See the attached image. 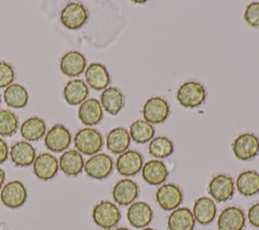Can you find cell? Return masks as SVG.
Segmentation results:
<instances>
[{
    "label": "cell",
    "mask_w": 259,
    "mask_h": 230,
    "mask_svg": "<svg viewBox=\"0 0 259 230\" xmlns=\"http://www.w3.org/2000/svg\"><path fill=\"white\" fill-rule=\"evenodd\" d=\"M99 102L102 109L111 116H115L124 105V96L118 88L110 86L101 92Z\"/></svg>",
    "instance_id": "cb8c5ba5"
},
{
    "label": "cell",
    "mask_w": 259,
    "mask_h": 230,
    "mask_svg": "<svg viewBox=\"0 0 259 230\" xmlns=\"http://www.w3.org/2000/svg\"><path fill=\"white\" fill-rule=\"evenodd\" d=\"M59 167L69 176H76L84 168V159L80 152L74 149L65 151L59 159Z\"/></svg>",
    "instance_id": "484cf974"
},
{
    "label": "cell",
    "mask_w": 259,
    "mask_h": 230,
    "mask_svg": "<svg viewBox=\"0 0 259 230\" xmlns=\"http://www.w3.org/2000/svg\"><path fill=\"white\" fill-rule=\"evenodd\" d=\"M113 161L110 156L105 153H97L92 155L85 163L84 170L86 174L94 179H104L112 171Z\"/></svg>",
    "instance_id": "ba28073f"
},
{
    "label": "cell",
    "mask_w": 259,
    "mask_h": 230,
    "mask_svg": "<svg viewBox=\"0 0 259 230\" xmlns=\"http://www.w3.org/2000/svg\"><path fill=\"white\" fill-rule=\"evenodd\" d=\"M235 191L233 178L228 174L214 175L207 184V193L214 202L222 203L232 199Z\"/></svg>",
    "instance_id": "8992f818"
},
{
    "label": "cell",
    "mask_w": 259,
    "mask_h": 230,
    "mask_svg": "<svg viewBox=\"0 0 259 230\" xmlns=\"http://www.w3.org/2000/svg\"><path fill=\"white\" fill-rule=\"evenodd\" d=\"M195 220L192 212L186 207H179L168 216L167 227L169 230H193Z\"/></svg>",
    "instance_id": "7402d4cb"
},
{
    "label": "cell",
    "mask_w": 259,
    "mask_h": 230,
    "mask_svg": "<svg viewBox=\"0 0 259 230\" xmlns=\"http://www.w3.org/2000/svg\"><path fill=\"white\" fill-rule=\"evenodd\" d=\"M60 19L65 27L75 30L85 24L88 19V12L83 4L71 2L62 9Z\"/></svg>",
    "instance_id": "52a82bcc"
},
{
    "label": "cell",
    "mask_w": 259,
    "mask_h": 230,
    "mask_svg": "<svg viewBox=\"0 0 259 230\" xmlns=\"http://www.w3.org/2000/svg\"><path fill=\"white\" fill-rule=\"evenodd\" d=\"M143 118L149 124H161L165 122L170 113V106L166 99L160 96H154L144 103Z\"/></svg>",
    "instance_id": "5b68a950"
},
{
    "label": "cell",
    "mask_w": 259,
    "mask_h": 230,
    "mask_svg": "<svg viewBox=\"0 0 259 230\" xmlns=\"http://www.w3.org/2000/svg\"><path fill=\"white\" fill-rule=\"evenodd\" d=\"M89 93L88 86L81 79H72L67 82L63 89V96L68 104H81Z\"/></svg>",
    "instance_id": "4316f807"
},
{
    "label": "cell",
    "mask_w": 259,
    "mask_h": 230,
    "mask_svg": "<svg viewBox=\"0 0 259 230\" xmlns=\"http://www.w3.org/2000/svg\"><path fill=\"white\" fill-rule=\"evenodd\" d=\"M143 156L136 150H126L115 161L116 171L122 176H134L142 170Z\"/></svg>",
    "instance_id": "7c38bea8"
},
{
    "label": "cell",
    "mask_w": 259,
    "mask_h": 230,
    "mask_svg": "<svg viewBox=\"0 0 259 230\" xmlns=\"http://www.w3.org/2000/svg\"><path fill=\"white\" fill-rule=\"evenodd\" d=\"M103 117V109L100 102L95 98L84 100L78 108V118L85 126L97 125Z\"/></svg>",
    "instance_id": "d6986e66"
},
{
    "label": "cell",
    "mask_w": 259,
    "mask_h": 230,
    "mask_svg": "<svg viewBox=\"0 0 259 230\" xmlns=\"http://www.w3.org/2000/svg\"><path fill=\"white\" fill-rule=\"evenodd\" d=\"M74 145L78 152L92 156L101 150L103 139L96 129L83 128L75 134Z\"/></svg>",
    "instance_id": "3957f363"
},
{
    "label": "cell",
    "mask_w": 259,
    "mask_h": 230,
    "mask_svg": "<svg viewBox=\"0 0 259 230\" xmlns=\"http://www.w3.org/2000/svg\"><path fill=\"white\" fill-rule=\"evenodd\" d=\"M8 146L4 140L0 138V164L3 163L8 157Z\"/></svg>",
    "instance_id": "8d00e7d4"
},
{
    "label": "cell",
    "mask_w": 259,
    "mask_h": 230,
    "mask_svg": "<svg viewBox=\"0 0 259 230\" xmlns=\"http://www.w3.org/2000/svg\"><path fill=\"white\" fill-rule=\"evenodd\" d=\"M71 140V133L66 127L63 125H55L46 134L45 145L50 151L59 153L69 147Z\"/></svg>",
    "instance_id": "5bb4252c"
},
{
    "label": "cell",
    "mask_w": 259,
    "mask_h": 230,
    "mask_svg": "<svg viewBox=\"0 0 259 230\" xmlns=\"http://www.w3.org/2000/svg\"><path fill=\"white\" fill-rule=\"evenodd\" d=\"M6 104L13 108H22L26 105L28 94L26 89L20 84H10L3 93Z\"/></svg>",
    "instance_id": "4dcf8cb0"
},
{
    "label": "cell",
    "mask_w": 259,
    "mask_h": 230,
    "mask_svg": "<svg viewBox=\"0 0 259 230\" xmlns=\"http://www.w3.org/2000/svg\"><path fill=\"white\" fill-rule=\"evenodd\" d=\"M206 97L203 85L196 81H187L179 86L176 91L178 103L185 108H194L201 105Z\"/></svg>",
    "instance_id": "7a4b0ae2"
},
{
    "label": "cell",
    "mask_w": 259,
    "mask_h": 230,
    "mask_svg": "<svg viewBox=\"0 0 259 230\" xmlns=\"http://www.w3.org/2000/svg\"><path fill=\"white\" fill-rule=\"evenodd\" d=\"M114 230H130V229L125 228V227H118V228H115Z\"/></svg>",
    "instance_id": "f35d334b"
},
{
    "label": "cell",
    "mask_w": 259,
    "mask_h": 230,
    "mask_svg": "<svg viewBox=\"0 0 259 230\" xmlns=\"http://www.w3.org/2000/svg\"><path fill=\"white\" fill-rule=\"evenodd\" d=\"M85 80L91 88L95 90H104L110 82V77L104 65L100 63H91L85 70Z\"/></svg>",
    "instance_id": "603a6c76"
},
{
    "label": "cell",
    "mask_w": 259,
    "mask_h": 230,
    "mask_svg": "<svg viewBox=\"0 0 259 230\" xmlns=\"http://www.w3.org/2000/svg\"><path fill=\"white\" fill-rule=\"evenodd\" d=\"M14 79V71L12 67L4 62L0 61V88L9 86Z\"/></svg>",
    "instance_id": "e575fe53"
},
{
    "label": "cell",
    "mask_w": 259,
    "mask_h": 230,
    "mask_svg": "<svg viewBox=\"0 0 259 230\" xmlns=\"http://www.w3.org/2000/svg\"><path fill=\"white\" fill-rule=\"evenodd\" d=\"M4 180H5V172L2 168H0V188L2 187V185L4 183Z\"/></svg>",
    "instance_id": "74e56055"
},
{
    "label": "cell",
    "mask_w": 259,
    "mask_h": 230,
    "mask_svg": "<svg viewBox=\"0 0 259 230\" xmlns=\"http://www.w3.org/2000/svg\"><path fill=\"white\" fill-rule=\"evenodd\" d=\"M243 17L251 27H259V2H251L247 5Z\"/></svg>",
    "instance_id": "836d02e7"
},
{
    "label": "cell",
    "mask_w": 259,
    "mask_h": 230,
    "mask_svg": "<svg viewBox=\"0 0 259 230\" xmlns=\"http://www.w3.org/2000/svg\"><path fill=\"white\" fill-rule=\"evenodd\" d=\"M232 151L239 160H250L259 152V138L253 133H243L232 143Z\"/></svg>",
    "instance_id": "277c9868"
},
{
    "label": "cell",
    "mask_w": 259,
    "mask_h": 230,
    "mask_svg": "<svg viewBox=\"0 0 259 230\" xmlns=\"http://www.w3.org/2000/svg\"><path fill=\"white\" fill-rule=\"evenodd\" d=\"M131 140L137 144H145L150 142L155 135L154 127L145 120H137L130 126L128 131Z\"/></svg>",
    "instance_id": "f546056e"
},
{
    "label": "cell",
    "mask_w": 259,
    "mask_h": 230,
    "mask_svg": "<svg viewBox=\"0 0 259 230\" xmlns=\"http://www.w3.org/2000/svg\"><path fill=\"white\" fill-rule=\"evenodd\" d=\"M169 171L166 164L160 159H152L142 167L143 179L151 185L162 184L168 177Z\"/></svg>",
    "instance_id": "e0dca14e"
},
{
    "label": "cell",
    "mask_w": 259,
    "mask_h": 230,
    "mask_svg": "<svg viewBox=\"0 0 259 230\" xmlns=\"http://www.w3.org/2000/svg\"><path fill=\"white\" fill-rule=\"evenodd\" d=\"M149 153L151 156L157 158V159H162L170 156L173 151H174V146L171 140L164 136H158L154 137L148 147Z\"/></svg>",
    "instance_id": "1f68e13d"
},
{
    "label": "cell",
    "mask_w": 259,
    "mask_h": 230,
    "mask_svg": "<svg viewBox=\"0 0 259 230\" xmlns=\"http://www.w3.org/2000/svg\"><path fill=\"white\" fill-rule=\"evenodd\" d=\"M0 103H1V96H0Z\"/></svg>",
    "instance_id": "60d3db41"
},
{
    "label": "cell",
    "mask_w": 259,
    "mask_h": 230,
    "mask_svg": "<svg viewBox=\"0 0 259 230\" xmlns=\"http://www.w3.org/2000/svg\"><path fill=\"white\" fill-rule=\"evenodd\" d=\"M246 223V216L239 207L230 206L225 208L217 220L218 230H243Z\"/></svg>",
    "instance_id": "8fae6325"
},
{
    "label": "cell",
    "mask_w": 259,
    "mask_h": 230,
    "mask_svg": "<svg viewBox=\"0 0 259 230\" xmlns=\"http://www.w3.org/2000/svg\"><path fill=\"white\" fill-rule=\"evenodd\" d=\"M20 133L27 141H37L46 133V123L38 117H30L22 123Z\"/></svg>",
    "instance_id": "f1b7e54d"
},
{
    "label": "cell",
    "mask_w": 259,
    "mask_h": 230,
    "mask_svg": "<svg viewBox=\"0 0 259 230\" xmlns=\"http://www.w3.org/2000/svg\"><path fill=\"white\" fill-rule=\"evenodd\" d=\"M34 175L41 180L52 179L58 172L59 161L50 153H40L32 163Z\"/></svg>",
    "instance_id": "2e32d148"
},
{
    "label": "cell",
    "mask_w": 259,
    "mask_h": 230,
    "mask_svg": "<svg viewBox=\"0 0 259 230\" xmlns=\"http://www.w3.org/2000/svg\"><path fill=\"white\" fill-rule=\"evenodd\" d=\"M156 202L165 211H173L181 205L183 194L180 187L174 183H164L156 190Z\"/></svg>",
    "instance_id": "9c48e42d"
},
{
    "label": "cell",
    "mask_w": 259,
    "mask_h": 230,
    "mask_svg": "<svg viewBox=\"0 0 259 230\" xmlns=\"http://www.w3.org/2000/svg\"><path fill=\"white\" fill-rule=\"evenodd\" d=\"M27 198V191L24 184L19 180L7 182L1 189L0 199L3 205L10 209L21 207Z\"/></svg>",
    "instance_id": "30bf717a"
},
{
    "label": "cell",
    "mask_w": 259,
    "mask_h": 230,
    "mask_svg": "<svg viewBox=\"0 0 259 230\" xmlns=\"http://www.w3.org/2000/svg\"><path fill=\"white\" fill-rule=\"evenodd\" d=\"M9 156L16 166L25 167L33 163L35 159V150L30 143L26 141H18L11 146Z\"/></svg>",
    "instance_id": "44dd1931"
},
{
    "label": "cell",
    "mask_w": 259,
    "mask_h": 230,
    "mask_svg": "<svg viewBox=\"0 0 259 230\" xmlns=\"http://www.w3.org/2000/svg\"><path fill=\"white\" fill-rule=\"evenodd\" d=\"M112 199L120 206H130L139 196V185L131 178H122L112 187Z\"/></svg>",
    "instance_id": "4fadbf2b"
},
{
    "label": "cell",
    "mask_w": 259,
    "mask_h": 230,
    "mask_svg": "<svg viewBox=\"0 0 259 230\" xmlns=\"http://www.w3.org/2000/svg\"><path fill=\"white\" fill-rule=\"evenodd\" d=\"M141 230H156V229L150 228V227H145V228H143V229H141Z\"/></svg>",
    "instance_id": "ab89813d"
},
{
    "label": "cell",
    "mask_w": 259,
    "mask_h": 230,
    "mask_svg": "<svg viewBox=\"0 0 259 230\" xmlns=\"http://www.w3.org/2000/svg\"><path fill=\"white\" fill-rule=\"evenodd\" d=\"M86 67L85 57L77 52L70 51L66 53L60 61V69L62 73L69 77H77L82 74Z\"/></svg>",
    "instance_id": "ffe728a7"
},
{
    "label": "cell",
    "mask_w": 259,
    "mask_h": 230,
    "mask_svg": "<svg viewBox=\"0 0 259 230\" xmlns=\"http://www.w3.org/2000/svg\"><path fill=\"white\" fill-rule=\"evenodd\" d=\"M247 219L251 226L259 228V202L253 204L249 208L247 212Z\"/></svg>",
    "instance_id": "d590c367"
},
{
    "label": "cell",
    "mask_w": 259,
    "mask_h": 230,
    "mask_svg": "<svg viewBox=\"0 0 259 230\" xmlns=\"http://www.w3.org/2000/svg\"><path fill=\"white\" fill-rule=\"evenodd\" d=\"M236 188L244 197H252L259 193V173L255 170L242 171L236 179Z\"/></svg>",
    "instance_id": "83f0119b"
},
{
    "label": "cell",
    "mask_w": 259,
    "mask_h": 230,
    "mask_svg": "<svg viewBox=\"0 0 259 230\" xmlns=\"http://www.w3.org/2000/svg\"><path fill=\"white\" fill-rule=\"evenodd\" d=\"M126 218L128 223L139 229L147 227L153 218V210L150 205L143 201L134 202L130 205L126 211Z\"/></svg>",
    "instance_id": "9a60e30c"
},
{
    "label": "cell",
    "mask_w": 259,
    "mask_h": 230,
    "mask_svg": "<svg viewBox=\"0 0 259 230\" xmlns=\"http://www.w3.org/2000/svg\"><path fill=\"white\" fill-rule=\"evenodd\" d=\"M191 212L195 222L200 225H207L215 218L217 206L212 199L208 197H199L194 201Z\"/></svg>",
    "instance_id": "ac0fdd59"
},
{
    "label": "cell",
    "mask_w": 259,
    "mask_h": 230,
    "mask_svg": "<svg viewBox=\"0 0 259 230\" xmlns=\"http://www.w3.org/2000/svg\"><path fill=\"white\" fill-rule=\"evenodd\" d=\"M91 216L93 222L104 230L115 227L121 218L118 207L107 200H102L97 203L92 209Z\"/></svg>",
    "instance_id": "6da1fadb"
},
{
    "label": "cell",
    "mask_w": 259,
    "mask_h": 230,
    "mask_svg": "<svg viewBox=\"0 0 259 230\" xmlns=\"http://www.w3.org/2000/svg\"><path fill=\"white\" fill-rule=\"evenodd\" d=\"M18 129V119L16 114L9 109L0 110V136L10 137Z\"/></svg>",
    "instance_id": "d6a6232c"
},
{
    "label": "cell",
    "mask_w": 259,
    "mask_h": 230,
    "mask_svg": "<svg viewBox=\"0 0 259 230\" xmlns=\"http://www.w3.org/2000/svg\"><path fill=\"white\" fill-rule=\"evenodd\" d=\"M131 144L128 131L123 127H116L106 135V147L113 154H121Z\"/></svg>",
    "instance_id": "d4e9b609"
}]
</instances>
